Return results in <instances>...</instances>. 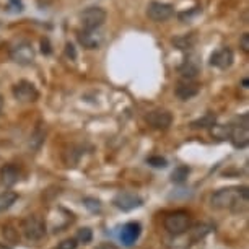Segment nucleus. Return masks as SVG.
I'll return each mask as SVG.
<instances>
[{"instance_id":"1","label":"nucleus","mask_w":249,"mask_h":249,"mask_svg":"<svg viewBox=\"0 0 249 249\" xmlns=\"http://www.w3.org/2000/svg\"><path fill=\"white\" fill-rule=\"evenodd\" d=\"M248 204V189L246 187H225L217 191L212 196V207L220 210H233L241 212Z\"/></svg>"},{"instance_id":"2","label":"nucleus","mask_w":249,"mask_h":249,"mask_svg":"<svg viewBox=\"0 0 249 249\" xmlns=\"http://www.w3.org/2000/svg\"><path fill=\"white\" fill-rule=\"evenodd\" d=\"M191 228V217L187 212H173L164 218V230L173 236H179L184 234Z\"/></svg>"},{"instance_id":"3","label":"nucleus","mask_w":249,"mask_h":249,"mask_svg":"<svg viewBox=\"0 0 249 249\" xmlns=\"http://www.w3.org/2000/svg\"><path fill=\"white\" fill-rule=\"evenodd\" d=\"M21 231L25 234V238L30 239V241H39L46 234V223L37 215H28L21 222Z\"/></svg>"},{"instance_id":"4","label":"nucleus","mask_w":249,"mask_h":249,"mask_svg":"<svg viewBox=\"0 0 249 249\" xmlns=\"http://www.w3.org/2000/svg\"><path fill=\"white\" fill-rule=\"evenodd\" d=\"M106 12L101 7H90L80 15V21H82L83 31H95L98 28L103 26L106 21Z\"/></svg>"},{"instance_id":"5","label":"nucleus","mask_w":249,"mask_h":249,"mask_svg":"<svg viewBox=\"0 0 249 249\" xmlns=\"http://www.w3.org/2000/svg\"><path fill=\"white\" fill-rule=\"evenodd\" d=\"M175 15V7L171 3H166V2H158V0H152L148 2L147 5V17L150 20L157 21V23H163L166 20Z\"/></svg>"},{"instance_id":"6","label":"nucleus","mask_w":249,"mask_h":249,"mask_svg":"<svg viewBox=\"0 0 249 249\" xmlns=\"http://www.w3.org/2000/svg\"><path fill=\"white\" fill-rule=\"evenodd\" d=\"M12 93H13V96H15V100L21 103H33L39 98L37 88L33 85L31 82H28V80H20V82L13 87Z\"/></svg>"},{"instance_id":"7","label":"nucleus","mask_w":249,"mask_h":249,"mask_svg":"<svg viewBox=\"0 0 249 249\" xmlns=\"http://www.w3.org/2000/svg\"><path fill=\"white\" fill-rule=\"evenodd\" d=\"M112 204H114L117 209L124 210V212H129V210H134V209H137V207L142 205L143 200L140 196L132 194V192H121V194H117L114 197Z\"/></svg>"},{"instance_id":"8","label":"nucleus","mask_w":249,"mask_h":249,"mask_svg":"<svg viewBox=\"0 0 249 249\" xmlns=\"http://www.w3.org/2000/svg\"><path fill=\"white\" fill-rule=\"evenodd\" d=\"M12 59L18 64H31L35 60V49L28 41H20L15 48H12Z\"/></svg>"},{"instance_id":"9","label":"nucleus","mask_w":249,"mask_h":249,"mask_svg":"<svg viewBox=\"0 0 249 249\" xmlns=\"http://www.w3.org/2000/svg\"><path fill=\"white\" fill-rule=\"evenodd\" d=\"M233 59H234V55H233L231 49H230V48H220V49L215 51L212 55H210V65L225 70V69L231 67Z\"/></svg>"},{"instance_id":"10","label":"nucleus","mask_w":249,"mask_h":249,"mask_svg":"<svg viewBox=\"0 0 249 249\" xmlns=\"http://www.w3.org/2000/svg\"><path fill=\"white\" fill-rule=\"evenodd\" d=\"M147 122L152 127L155 129H160V130H164L171 125L173 122V116L170 114L168 111H163V109H157V111H152L148 112L147 116Z\"/></svg>"},{"instance_id":"11","label":"nucleus","mask_w":249,"mask_h":249,"mask_svg":"<svg viewBox=\"0 0 249 249\" xmlns=\"http://www.w3.org/2000/svg\"><path fill=\"white\" fill-rule=\"evenodd\" d=\"M199 91H200V87L194 82H187V80H182L176 87V96L179 98L181 101H187V100H191V98L197 96Z\"/></svg>"},{"instance_id":"12","label":"nucleus","mask_w":249,"mask_h":249,"mask_svg":"<svg viewBox=\"0 0 249 249\" xmlns=\"http://www.w3.org/2000/svg\"><path fill=\"white\" fill-rule=\"evenodd\" d=\"M140 225L135 222L125 223L121 230V241L125 244V246H132V244L137 241L140 236Z\"/></svg>"},{"instance_id":"13","label":"nucleus","mask_w":249,"mask_h":249,"mask_svg":"<svg viewBox=\"0 0 249 249\" xmlns=\"http://www.w3.org/2000/svg\"><path fill=\"white\" fill-rule=\"evenodd\" d=\"M18 179H20V170H18L15 164H3L0 168V182L3 186L7 187L15 186Z\"/></svg>"},{"instance_id":"14","label":"nucleus","mask_w":249,"mask_h":249,"mask_svg":"<svg viewBox=\"0 0 249 249\" xmlns=\"http://www.w3.org/2000/svg\"><path fill=\"white\" fill-rule=\"evenodd\" d=\"M230 139H231L233 145L236 148H244L249 142V132H248V124L244 122L243 125H236V127H231V134H230Z\"/></svg>"},{"instance_id":"15","label":"nucleus","mask_w":249,"mask_h":249,"mask_svg":"<svg viewBox=\"0 0 249 249\" xmlns=\"http://www.w3.org/2000/svg\"><path fill=\"white\" fill-rule=\"evenodd\" d=\"M18 200V194L13 191H5L0 194V212H5Z\"/></svg>"},{"instance_id":"16","label":"nucleus","mask_w":249,"mask_h":249,"mask_svg":"<svg viewBox=\"0 0 249 249\" xmlns=\"http://www.w3.org/2000/svg\"><path fill=\"white\" fill-rule=\"evenodd\" d=\"M179 72L182 78L187 80V82H192V80L197 77V73H199V67H197L194 62H191V60H186Z\"/></svg>"},{"instance_id":"17","label":"nucleus","mask_w":249,"mask_h":249,"mask_svg":"<svg viewBox=\"0 0 249 249\" xmlns=\"http://www.w3.org/2000/svg\"><path fill=\"white\" fill-rule=\"evenodd\" d=\"M231 127L233 125H220V124H215L212 125L210 132H212V137L217 139V140H227L230 139V134H231Z\"/></svg>"},{"instance_id":"18","label":"nucleus","mask_w":249,"mask_h":249,"mask_svg":"<svg viewBox=\"0 0 249 249\" xmlns=\"http://www.w3.org/2000/svg\"><path fill=\"white\" fill-rule=\"evenodd\" d=\"M212 125H215V114H212V112H207L204 117L192 122V127L196 129H205V127H212Z\"/></svg>"},{"instance_id":"19","label":"nucleus","mask_w":249,"mask_h":249,"mask_svg":"<svg viewBox=\"0 0 249 249\" xmlns=\"http://www.w3.org/2000/svg\"><path fill=\"white\" fill-rule=\"evenodd\" d=\"M187 176H189V168H187V166H179V168H176V170L173 171L171 179L175 181V182H182V181H186Z\"/></svg>"},{"instance_id":"20","label":"nucleus","mask_w":249,"mask_h":249,"mask_svg":"<svg viewBox=\"0 0 249 249\" xmlns=\"http://www.w3.org/2000/svg\"><path fill=\"white\" fill-rule=\"evenodd\" d=\"M91 238H93V233H91V230H90V228H82V230H78L77 239H78L80 243L87 244V243H90V241H91Z\"/></svg>"},{"instance_id":"21","label":"nucleus","mask_w":249,"mask_h":249,"mask_svg":"<svg viewBox=\"0 0 249 249\" xmlns=\"http://www.w3.org/2000/svg\"><path fill=\"white\" fill-rule=\"evenodd\" d=\"M77 246H78L77 239L69 238V239H64L62 243H59V246L55 249H77Z\"/></svg>"},{"instance_id":"22","label":"nucleus","mask_w":249,"mask_h":249,"mask_svg":"<svg viewBox=\"0 0 249 249\" xmlns=\"http://www.w3.org/2000/svg\"><path fill=\"white\" fill-rule=\"evenodd\" d=\"M148 164H152L155 168H164L166 166V160L161 157H152L148 158Z\"/></svg>"},{"instance_id":"23","label":"nucleus","mask_w":249,"mask_h":249,"mask_svg":"<svg viewBox=\"0 0 249 249\" xmlns=\"http://www.w3.org/2000/svg\"><path fill=\"white\" fill-rule=\"evenodd\" d=\"M85 207L87 209H90L91 212H98V210L101 209L100 202H98L96 199H85Z\"/></svg>"},{"instance_id":"24","label":"nucleus","mask_w":249,"mask_h":249,"mask_svg":"<svg viewBox=\"0 0 249 249\" xmlns=\"http://www.w3.org/2000/svg\"><path fill=\"white\" fill-rule=\"evenodd\" d=\"M18 230H13L10 227H3V234L10 239V241H18V234H17Z\"/></svg>"},{"instance_id":"25","label":"nucleus","mask_w":249,"mask_h":249,"mask_svg":"<svg viewBox=\"0 0 249 249\" xmlns=\"http://www.w3.org/2000/svg\"><path fill=\"white\" fill-rule=\"evenodd\" d=\"M239 44H241V49L244 51V53H249V35H248V33H244V35H243Z\"/></svg>"},{"instance_id":"26","label":"nucleus","mask_w":249,"mask_h":249,"mask_svg":"<svg viewBox=\"0 0 249 249\" xmlns=\"http://www.w3.org/2000/svg\"><path fill=\"white\" fill-rule=\"evenodd\" d=\"M41 51H43L44 54H51V44H49L48 37H43V39H41Z\"/></svg>"},{"instance_id":"27","label":"nucleus","mask_w":249,"mask_h":249,"mask_svg":"<svg viewBox=\"0 0 249 249\" xmlns=\"http://www.w3.org/2000/svg\"><path fill=\"white\" fill-rule=\"evenodd\" d=\"M95 249H119L116 246V244H112V243H100Z\"/></svg>"},{"instance_id":"28","label":"nucleus","mask_w":249,"mask_h":249,"mask_svg":"<svg viewBox=\"0 0 249 249\" xmlns=\"http://www.w3.org/2000/svg\"><path fill=\"white\" fill-rule=\"evenodd\" d=\"M67 54H69V55H72V59L77 57V54H75V49H73V46H72V44H67Z\"/></svg>"},{"instance_id":"29","label":"nucleus","mask_w":249,"mask_h":249,"mask_svg":"<svg viewBox=\"0 0 249 249\" xmlns=\"http://www.w3.org/2000/svg\"><path fill=\"white\" fill-rule=\"evenodd\" d=\"M2 109H3V98L0 96V112H2Z\"/></svg>"},{"instance_id":"30","label":"nucleus","mask_w":249,"mask_h":249,"mask_svg":"<svg viewBox=\"0 0 249 249\" xmlns=\"http://www.w3.org/2000/svg\"><path fill=\"white\" fill-rule=\"evenodd\" d=\"M0 249H10V246H7V244L0 243Z\"/></svg>"},{"instance_id":"31","label":"nucleus","mask_w":249,"mask_h":249,"mask_svg":"<svg viewBox=\"0 0 249 249\" xmlns=\"http://www.w3.org/2000/svg\"><path fill=\"white\" fill-rule=\"evenodd\" d=\"M243 87H244V88H248V78H244V80H243Z\"/></svg>"}]
</instances>
